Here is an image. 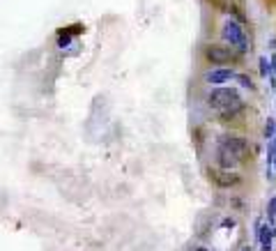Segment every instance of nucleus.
I'll list each match as a JSON object with an SVG mask.
<instances>
[{"label": "nucleus", "instance_id": "f257e3e1", "mask_svg": "<svg viewBox=\"0 0 276 251\" xmlns=\"http://www.w3.org/2000/svg\"><path fill=\"white\" fill-rule=\"evenodd\" d=\"M207 104H210L212 111H217L223 120H226V118H235V115L244 109V99L235 88L221 86V88H214V90L207 95Z\"/></svg>", "mask_w": 276, "mask_h": 251}, {"label": "nucleus", "instance_id": "f03ea898", "mask_svg": "<svg viewBox=\"0 0 276 251\" xmlns=\"http://www.w3.org/2000/svg\"><path fill=\"white\" fill-rule=\"evenodd\" d=\"M249 152V143L242 136H223L217 145V164L223 171H235Z\"/></svg>", "mask_w": 276, "mask_h": 251}, {"label": "nucleus", "instance_id": "7ed1b4c3", "mask_svg": "<svg viewBox=\"0 0 276 251\" xmlns=\"http://www.w3.org/2000/svg\"><path fill=\"white\" fill-rule=\"evenodd\" d=\"M221 37H223V42L230 44V49L239 51V53H246V51H249V37L244 33V28L239 26L237 21H233V19H228V21L223 23Z\"/></svg>", "mask_w": 276, "mask_h": 251}, {"label": "nucleus", "instance_id": "20e7f679", "mask_svg": "<svg viewBox=\"0 0 276 251\" xmlns=\"http://www.w3.org/2000/svg\"><path fill=\"white\" fill-rule=\"evenodd\" d=\"M205 58L212 62V65H228V62L233 60V51L228 49V46H219V44H210L205 51Z\"/></svg>", "mask_w": 276, "mask_h": 251}, {"label": "nucleus", "instance_id": "39448f33", "mask_svg": "<svg viewBox=\"0 0 276 251\" xmlns=\"http://www.w3.org/2000/svg\"><path fill=\"white\" fill-rule=\"evenodd\" d=\"M235 76L233 69H228V67H219V69H212L205 74V81L212 83V86H221V83L230 81V78Z\"/></svg>", "mask_w": 276, "mask_h": 251}, {"label": "nucleus", "instance_id": "423d86ee", "mask_svg": "<svg viewBox=\"0 0 276 251\" xmlns=\"http://www.w3.org/2000/svg\"><path fill=\"white\" fill-rule=\"evenodd\" d=\"M217 182L221 187H235L239 182V175H228V173L226 175H217Z\"/></svg>", "mask_w": 276, "mask_h": 251}, {"label": "nucleus", "instance_id": "0eeeda50", "mask_svg": "<svg viewBox=\"0 0 276 251\" xmlns=\"http://www.w3.org/2000/svg\"><path fill=\"white\" fill-rule=\"evenodd\" d=\"M230 3H242V0H230Z\"/></svg>", "mask_w": 276, "mask_h": 251}, {"label": "nucleus", "instance_id": "6e6552de", "mask_svg": "<svg viewBox=\"0 0 276 251\" xmlns=\"http://www.w3.org/2000/svg\"><path fill=\"white\" fill-rule=\"evenodd\" d=\"M196 251H205V249H196Z\"/></svg>", "mask_w": 276, "mask_h": 251}]
</instances>
